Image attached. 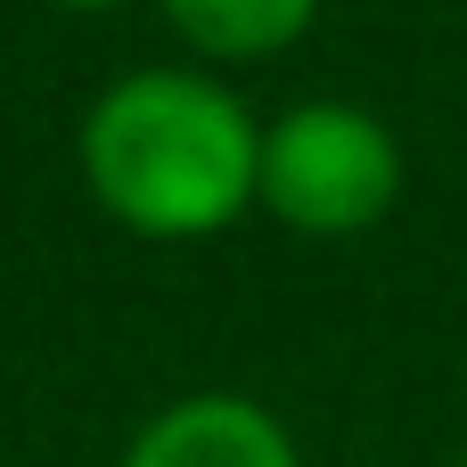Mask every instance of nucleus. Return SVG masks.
Segmentation results:
<instances>
[{
    "mask_svg": "<svg viewBox=\"0 0 467 467\" xmlns=\"http://www.w3.org/2000/svg\"><path fill=\"white\" fill-rule=\"evenodd\" d=\"M263 123L197 66H140L82 115V189L131 238H213L254 205Z\"/></svg>",
    "mask_w": 467,
    "mask_h": 467,
    "instance_id": "obj_1",
    "label": "nucleus"
},
{
    "mask_svg": "<svg viewBox=\"0 0 467 467\" xmlns=\"http://www.w3.org/2000/svg\"><path fill=\"white\" fill-rule=\"evenodd\" d=\"M410 156L378 107L353 99H304L279 123H263L254 205L296 238H361L402 205Z\"/></svg>",
    "mask_w": 467,
    "mask_h": 467,
    "instance_id": "obj_2",
    "label": "nucleus"
},
{
    "mask_svg": "<svg viewBox=\"0 0 467 467\" xmlns=\"http://www.w3.org/2000/svg\"><path fill=\"white\" fill-rule=\"evenodd\" d=\"M115 467H304V451L287 419L254 394H181L140 419Z\"/></svg>",
    "mask_w": 467,
    "mask_h": 467,
    "instance_id": "obj_3",
    "label": "nucleus"
},
{
    "mask_svg": "<svg viewBox=\"0 0 467 467\" xmlns=\"http://www.w3.org/2000/svg\"><path fill=\"white\" fill-rule=\"evenodd\" d=\"M172 16V33L213 57V66H254V57H279L312 33L320 0H156Z\"/></svg>",
    "mask_w": 467,
    "mask_h": 467,
    "instance_id": "obj_4",
    "label": "nucleus"
},
{
    "mask_svg": "<svg viewBox=\"0 0 467 467\" xmlns=\"http://www.w3.org/2000/svg\"><path fill=\"white\" fill-rule=\"evenodd\" d=\"M49 8H123V0H49Z\"/></svg>",
    "mask_w": 467,
    "mask_h": 467,
    "instance_id": "obj_5",
    "label": "nucleus"
},
{
    "mask_svg": "<svg viewBox=\"0 0 467 467\" xmlns=\"http://www.w3.org/2000/svg\"><path fill=\"white\" fill-rule=\"evenodd\" d=\"M451 467H467V451H460V460H451Z\"/></svg>",
    "mask_w": 467,
    "mask_h": 467,
    "instance_id": "obj_6",
    "label": "nucleus"
}]
</instances>
